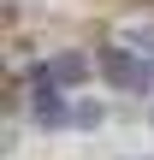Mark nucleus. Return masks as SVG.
I'll use <instances>...</instances> for the list:
<instances>
[{
  "instance_id": "1",
  "label": "nucleus",
  "mask_w": 154,
  "mask_h": 160,
  "mask_svg": "<svg viewBox=\"0 0 154 160\" xmlns=\"http://www.w3.org/2000/svg\"><path fill=\"white\" fill-rule=\"evenodd\" d=\"M12 154H148L154 148V24H101L12 59Z\"/></svg>"
}]
</instances>
